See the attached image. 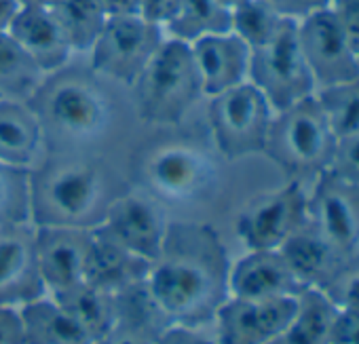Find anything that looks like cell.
Masks as SVG:
<instances>
[{"label": "cell", "mask_w": 359, "mask_h": 344, "mask_svg": "<svg viewBox=\"0 0 359 344\" xmlns=\"http://www.w3.org/2000/svg\"><path fill=\"white\" fill-rule=\"evenodd\" d=\"M231 260L210 224L169 222L146 287L171 323L201 327L229 300Z\"/></svg>", "instance_id": "6da1fadb"}, {"label": "cell", "mask_w": 359, "mask_h": 344, "mask_svg": "<svg viewBox=\"0 0 359 344\" xmlns=\"http://www.w3.org/2000/svg\"><path fill=\"white\" fill-rule=\"evenodd\" d=\"M30 193L34 226L95 228L123 191L102 163L57 156L30 169Z\"/></svg>", "instance_id": "7a4b0ae2"}, {"label": "cell", "mask_w": 359, "mask_h": 344, "mask_svg": "<svg viewBox=\"0 0 359 344\" xmlns=\"http://www.w3.org/2000/svg\"><path fill=\"white\" fill-rule=\"evenodd\" d=\"M43 133L51 131L68 144L97 139L110 125L112 104L97 78L83 70L62 68L47 74L28 99Z\"/></svg>", "instance_id": "3957f363"}, {"label": "cell", "mask_w": 359, "mask_h": 344, "mask_svg": "<svg viewBox=\"0 0 359 344\" xmlns=\"http://www.w3.org/2000/svg\"><path fill=\"white\" fill-rule=\"evenodd\" d=\"M338 137L317 95L275 112L264 152L290 180H317L330 171Z\"/></svg>", "instance_id": "277c9868"}, {"label": "cell", "mask_w": 359, "mask_h": 344, "mask_svg": "<svg viewBox=\"0 0 359 344\" xmlns=\"http://www.w3.org/2000/svg\"><path fill=\"white\" fill-rule=\"evenodd\" d=\"M131 87L140 116L156 125L180 123L203 97L191 45L167 36Z\"/></svg>", "instance_id": "5b68a950"}, {"label": "cell", "mask_w": 359, "mask_h": 344, "mask_svg": "<svg viewBox=\"0 0 359 344\" xmlns=\"http://www.w3.org/2000/svg\"><path fill=\"white\" fill-rule=\"evenodd\" d=\"M210 127L218 150L229 158H243L264 152L273 106L250 81L210 97Z\"/></svg>", "instance_id": "8992f818"}, {"label": "cell", "mask_w": 359, "mask_h": 344, "mask_svg": "<svg viewBox=\"0 0 359 344\" xmlns=\"http://www.w3.org/2000/svg\"><path fill=\"white\" fill-rule=\"evenodd\" d=\"M146 193L167 203H197L218 188V165L203 150L189 144H165L148 152L142 163Z\"/></svg>", "instance_id": "52a82bcc"}, {"label": "cell", "mask_w": 359, "mask_h": 344, "mask_svg": "<svg viewBox=\"0 0 359 344\" xmlns=\"http://www.w3.org/2000/svg\"><path fill=\"white\" fill-rule=\"evenodd\" d=\"M248 81L264 93L275 112L315 95V81L300 49L296 22L285 20L269 43L252 49Z\"/></svg>", "instance_id": "ba28073f"}, {"label": "cell", "mask_w": 359, "mask_h": 344, "mask_svg": "<svg viewBox=\"0 0 359 344\" xmlns=\"http://www.w3.org/2000/svg\"><path fill=\"white\" fill-rule=\"evenodd\" d=\"M163 41V28L146 22L142 15L108 18L89 49L91 72L133 85Z\"/></svg>", "instance_id": "9c48e42d"}, {"label": "cell", "mask_w": 359, "mask_h": 344, "mask_svg": "<svg viewBox=\"0 0 359 344\" xmlns=\"http://www.w3.org/2000/svg\"><path fill=\"white\" fill-rule=\"evenodd\" d=\"M309 222V193L302 182L256 197L237 218V235L245 249H279Z\"/></svg>", "instance_id": "30bf717a"}, {"label": "cell", "mask_w": 359, "mask_h": 344, "mask_svg": "<svg viewBox=\"0 0 359 344\" xmlns=\"http://www.w3.org/2000/svg\"><path fill=\"white\" fill-rule=\"evenodd\" d=\"M298 41L315 89H325L359 76V57L330 5L296 22Z\"/></svg>", "instance_id": "8fae6325"}, {"label": "cell", "mask_w": 359, "mask_h": 344, "mask_svg": "<svg viewBox=\"0 0 359 344\" xmlns=\"http://www.w3.org/2000/svg\"><path fill=\"white\" fill-rule=\"evenodd\" d=\"M309 220L346 264L359 262V186L325 171L309 193Z\"/></svg>", "instance_id": "7c38bea8"}, {"label": "cell", "mask_w": 359, "mask_h": 344, "mask_svg": "<svg viewBox=\"0 0 359 344\" xmlns=\"http://www.w3.org/2000/svg\"><path fill=\"white\" fill-rule=\"evenodd\" d=\"M296 298H233L216 312V344H271L292 321Z\"/></svg>", "instance_id": "4fadbf2b"}, {"label": "cell", "mask_w": 359, "mask_h": 344, "mask_svg": "<svg viewBox=\"0 0 359 344\" xmlns=\"http://www.w3.org/2000/svg\"><path fill=\"white\" fill-rule=\"evenodd\" d=\"M100 226L123 247L152 262L163 247L169 222L158 207V199L150 193L123 191L110 203Z\"/></svg>", "instance_id": "5bb4252c"}, {"label": "cell", "mask_w": 359, "mask_h": 344, "mask_svg": "<svg viewBox=\"0 0 359 344\" xmlns=\"http://www.w3.org/2000/svg\"><path fill=\"white\" fill-rule=\"evenodd\" d=\"M91 228L36 226V266L47 294L64 291L85 281Z\"/></svg>", "instance_id": "9a60e30c"}, {"label": "cell", "mask_w": 359, "mask_h": 344, "mask_svg": "<svg viewBox=\"0 0 359 344\" xmlns=\"http://www.w3.org/2000/svg\"><path fill=\"white\" fill-rule=\"evenodd\" d=\"M36 226H0V306H24L47 294L36 266Z\"/></svg>", "instance_id": "2e32d148"}, {"label": "cell", "mask_w": 359, "mask_h": 344, "mask_svg": "<svg viewBox=\"0 0 359 344\" xmlns=\"http://www.w3.org/2000/svg\"><path fill=\"white\" fill-rule=\"evenodd\" d=\"M304 289L279 249H248L231 264L229 294L233 298H296Z\"/></svg>", "instance_id": "e0dca14e"}, {"label": "cell", "mask_w": 359, "mask_h": 344, "mask_svg": "<svg viewBox=\"0 0 359 344\" xmlns=\"http://www.w3.org/2000/svg\"><path fill=\"white\" fill-rule=\"evenodd\" d=\"M191 51L205 97L229 91L250 76L252 49L233 32L203 36L191 45Z\"/></svg>", "instance_id": "ac0fdd59"}, {"label": "cell", "mask_w": 359, "mask_h": 344, "mask_svg": "<svg viewBox=\"0 0 359 344\" xmlns=\"http://www.w3.org/2000/svg\"><path fill=\"white\" fill-rule=\"evenodd\" d=\"M7 32L45 76L66 68L74 53L53 11L47 9L20 7Z\"/></svg>", "instance_id": "d6986e66"}, {"label": "cell", "mask_w": 359, "mask_h": 344, "mask_svg": "<svg viewBox=\"0 0 359 344\" xmlns=\"http://www.w3.org/2000/svg\"><path fill=\"white\" fill-rule=\"evenodd\" d=\"M279 252L304 287H317L327 294L348 268V264L311 224V220L300 231H296L279 247Z\"/></svg>", "instance_id": "ffe728a7"}, {"label": "cell", "mask_w": 359, "mask_h": 344, "mask_svg": "<svg viewBox=\"0 0 359 344\" xmlns=\"http://www.w3.org/2000/svg\"><path fill=\"white\" fill-rule=\"evenodd\" d=\"M148 270V260L123 247L102 226L91 228V245L85 268L87 283L116 296L137 283H144Z\"/></svg>", "instance_id": "44dd1931"}, {"label": "cell", "mask_w": 359, "mask_h": 344, "mask_svg": "<svg viewBox=\"0 0 359 344\" xmlns=\"http://www.w3.org/2000/svg\"><path fill=\"white\" fill-rule=\"evenodd\" d=\"M43 135L41 121L28 102L0 99V163L32 169Z\"/></svg>", "instance_id": "7402d4cb"}, {"label": "cell", "mask_w": 359, "mask_h": 344, "mask_svg": "<svg viewBox=\"0 0 359 344\" xmlns=\"http://www.w3.org/2000/svg\"><path fill=\"white\" fill-rule=\"evenodd\" d=\"M26 344H91L79 321L49 294L20 306Z\"/></svg>", "instance_id": "603a6c76"}, {"label": "cell", "mask_w": 359, "mask_h": 344, "mask_svg": "<svg viewBox=\"0 0 359 344\" xmlns=\"http://www.w3.org/2000/svg\"><path fill=\"white\" fill-rule=\"evenodd\" d=\"M338 302L323 289L306 287L287 327L271 344H327Z\"/></svg>", "instance_id": "cb8c5ba5"}, {"label": "cell", "mask_w": 359, "mask_h": 344, "mask_svg": "<svg viewBox=\"0 0 359 344\" xmlns=\"http://www.w3.org/2000/svg\"><path fill=\"white\" fill-rule=\"evenodd\" d=\"M49 296H53L79 321V325L89 333L91 342L102 338L116 323V296L87 281Z\"/></svg>", "instance_id": "d4e9b609"}, {"label": "cell", "mask_w": 359, "mask_h": 344, "mask_svg": "<svg viewBox=\"0 0 359 344\" xmlns=\"http://www.w3.org/2000/svg\"><path fill=\"white\" fill-rule=\"evenodd\" d=\"M163 32L167 39L193 45L203 36L231 32V11L218 0H182Z\"/></svg>", "instance_id": "484cf974"}, {"label": "cell", "mask_w": 359, "mask_h": 344, "mask_svg": "<svg viewBox=\"0 0 359 344\" xmlns=\"http://www.w3.org/2000/svg\"><path fill=\"white\" fill-rule=\"evenodd\" d=\"M45 74L7 30H0V99L28 102Z\"/></svg>", "instance_id": "4316f807"}, {"label": "cell", "mask_w": 359, "mask_h": 344, "mask_svg": "<svg viewBox=\"0 0 359 344\" xmlns=\"http://www.w3.org/2000/svg\"><path fill=\"white\" fill-rule=\"evenodd\" d=\"M72 51L89 53L97 41L108 15L100 0H62L53 9Z\"/></svg>", "instance_id": "83f0119b"}, {"label": "cell", "mask_w": 359, "mask_h": 344, "mask_svg": "<svg viewBox=\"0 0 359 344\" xmlns=\"http://www.w3.org/2000/svg\"><path fill=\"white\" fill-rule=\"evenodd\" d=\"M315 95L338 139L359 133V76L319 89Z\"/></svg>", "instance_id": "f1b7e54d"}, {"label": "cell", "mask_w": 359, "mask_h": 344, "mask_svg": "<svg viewBox=\"0 0 359 344\" xmlns=\"http://www.w3.org/2000/svg\"><path fill=\"white\" fill-rule=\"evenodd\" d=\"M32 222L30 169L0 163V226Z\"/></svg>", "instance_id": "f546056e"}, {"label": "cell", "mask_w": 359, "mask_h": 344, "mask_svg": "<svg viewBox=\"0 0 359 344\" xmlns=\"http://www.w3.org/2000/svg\"><path fill=\"white\" fill-rule=\"evenodd\" d=\"M283 22L285 18L273 11L262 0H248L231 11V32L237 34L250 49L269 43Z\"/></svg>", "instance_id": "4dcf8cb0"}, {"label": "cell", "mask_w": 359, "mask_h": 344, "mask_svg": "<svg viewBox=\"0 0 359 344\" xmlns=\"http://www.w3.org/2000/svg\"><path fill=\"white\" fill-rule=\"evenodd\" d=\"M330 174L353 186H359V133L340 137L336 142Z\"/></svg>", "instance_id": "1f68e13d"}, {"label": "cell", "mask_w": 359, "mask_h": 344, "mask_svg": "<svg viewBox=\"0 0 359 344\" xmlns=\"http://www.w3.org/2000/svg\"><path fill=\"white\" fill-rule=\"evenodd\" d=\"M327 344H359V308L338 304Z\"/></svg>", "instance_id": "d6a6232c"}, {"label": "cell", "mask_w": 359, "mask_h": 344, "mask_svg": "<svg viewBox=\"0 0 359 344\" xmlns=\"http://www.w3.org/2000/svg\"><path fill=\"white\" fill-rule=\"evenodd\" d=\"M262 3H266L281 18L292 20V22H300L306 15L327 7L330 0H262Z\"/></svg>", "instance_id": "836d02e7"}, {"label": "cell", "mask_w": 359, "mask_h": 344, "mask_svg": "<svg viewBox=\"0 0 359 344\" xmlns=\"http://www.w3.org/2000/svg\"><path fill=\"white\" fill-rule=\"evenodd\" d=\"M330 9L359 51V0H330Z\"/></svg>", "instance_id": "e575fe53"}, {"label": "cell", "mask_w": 359, "mask_h": 344, "mask_svg": "<svg viewBox=\"0 0 359 344\" xmlns=\"http://www.w3.org/2000/svg\"><path fill=\"white\" fill-rule=\"evenodd\" d=\"M154 344H216V340L203 336L199 327L171 323L156 336Z\"/></svg>", "instance_id": "d590c367"}, {"label": "cell", "mask_w": 359, "mask_h": 344, "mask_svg": "<svg viewBox=\"0 0 359 344\" xmlns=\"http://www.w3.org/2000/svg\"><path fill=\"white\" fill-rule=\"evenodd\" d=\"M0 344H26L24 321L18 306H0Z\"/></svg>", "instance_id": "8d00e7d4"}, {"label": "cell", "mask_w": 359, "mask_h": 344, "mask_svg": "<svg viewBox=\"0 0 359 344\" xmlns=\"http://www.w3.org/2000/svg\"><path fill=\"white\" fill-rule=\"evenodd\" d=\"M182 0H140V15L154 24L165 28V24L177 13Z\"/></svg>", "instance_id": "74e56055"}, {"label": "cell", "mask_w": 359, "mask_h": 344, "mask_svg": "<svg viewBox=\"0 0 359 344\" xmlns=\"http://www.w3.org/2000/svg\"><path fill=\"white\" fill-rule=\"evenodd\" d=\"M108 18L140 15V0H100Z\"/></svg>", "instance_id": "f35d334b"}, {"label": "cell", "mask_w": 359, "mask_h": 344, "mask_svg": "<svg viewBox=\"0 0 359 344\" xmlns=\"http://www.w3.org/2000/svg\"><path fill=\"white\" fill-rule=\"evenodd\" d=\"M336 302L340 306L359 308V275H353L351 279L344 281L342 294H340V298H336Z\"/></svg>", "instance_id": "ab89813d"}, {"label": "cell", "mask_w": 359, "mask_h": 344, "mask_svg": "<svg viewBox=\"0 0 359 344\" xmlns=\"http://www.w3.org/2000/svg\"><path fill=\"white\" fill-rule=\"evenodd\" d=\"M20 5L18 0H0V30H7L11 20L15 18Z\"/></svg>", "instance_id": "60d3db41"}, {"label": "cell", "mask_w": 359, "mask_h": 344, "mask_svg": "<svg viewBox=\"0 0 359 344\" xmlns=\"http://www.w3.org/2000/svg\"><path fill=\"white\" fill-rule=\"evenodd\" d=\"M62 0H18L20 7H32V9H47L53 11Z\"/></svg>", "instance_id": "b9f144b4"}, {"label": "cell", "mask_w": 359, "mask_h": 344, "mask_svg": "<svg viewBox=\"0 0 359 344\" xmlns=\"http://www.w3.org/2000/svg\"><path fill=\"white\" fill-rule=\"evenodd\" d=\"M218 3H220L222 7H226L229 11H233V9H237L239 5L248 3V0H218Z\"/></svg>", "instance_id": "7bdbcfd3"}, {"label": "cell", "mask_w": 359, "mask_h": 344, "mask_svg": "<svg viewBox=\"0 0 359 344\" xmlns=\"http://www.w3.org/2000/svg\"><path fill=\"white\" fill-rule=\"evenodd\" d=\"M357 57H359V51H357Z\"/></svg>", "instance_id": "ee69618b"}]
</instances>
